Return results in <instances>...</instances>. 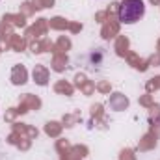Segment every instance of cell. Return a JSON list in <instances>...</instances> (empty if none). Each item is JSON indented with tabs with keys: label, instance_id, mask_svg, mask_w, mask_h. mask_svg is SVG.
Returning a JSON list of instances; mask_svg holds the SVG:
<instances>
[{
	"label": "cell",
	"instance_id": "6da1fadb",
	"mask_svg": "<svg viewBox=\"0 0 160 160\" xmlns=\"http://www.w3.org/2000/svg\"><path fill=\"white\" fill-rule=\"evenodd\" d=\"M145 15L143 0H123L118 11V19L121 24H134Z\"/></svg>",
	"mask_w": 160,
	"mask_h": 160
}]
</instances>
